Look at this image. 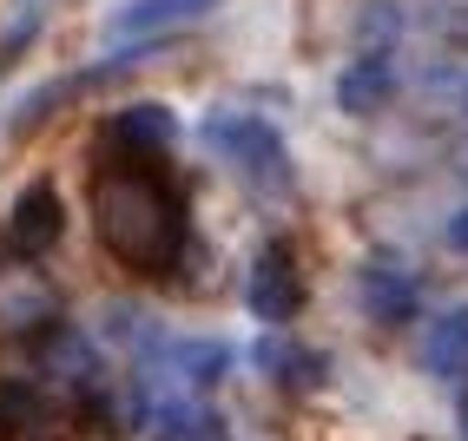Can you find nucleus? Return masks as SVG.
I'll return each instance as SVG.
<instances>
[{"mask_svg": "<svg viewBox=\"0 0 468 441\" xmlns=\"http://www.w3.org/2000/svg\"><path fill=\"white\" fill-rule=\"evenodd\" d=\"M92 231L133 277H172L192 244L185 198L159 159H119V152L92 165Z\"/></svg>", "mask_w": 468, "mask_h": 441, "instance_id": "f257e3e1", "label": "nucleus"}, {"mask_svg": "<svg viewBox=\"0 0 468 441\" xmlns=\"http://www.w3.org/2000/svg\"><path fill=\"white\" fill-rule=\"evenodd\" d=\"M205 145L225 159L238 178L251 184H284V145L258 112H211L205 119Z\"/></svg>", "mask_w": 468, "mask_h": 441, "instance_id": "f03ea898", "label": "nucleus"}, {"mask_svg": "<svg viewBox=\"0 0 468 441\" xmlns=\"http://www.w3.org/2000/svg\"><path fill=\"white\" fill-rule=\"evenodd\" d=\"M244 303H251V317H264V323H284V317L303 310V270L291 257V244H264L258 250L251 277H244Z\"/></svg>", "mask_w": 468, "mask_h": 441, "instance_id": "7ed1b4c3", "label": "nucleus"}, {"mask_svg": "<svg viewBox=\"0 0 468 441\" xmlns=\"http://www.w3.org/2000/svg\"><path fill=\"white\" fill-rule=\"evenodd\" d=\"M59 237H67V205H59L53 184H27V192L14 198V217H7V250L20 264H34L40 250H53Z\"/></svg>", "mask_w": 468, "mask_h": 441, "instance_id": "20e7f679", "label": "nucleus"}, {"mask_svg": "<svg viewBox=\"0 0 468 441\" xmlns=\"http://www.w3.org/2000/svg\"><path fill=\"white\" fill-rule=\"evenodd\" d=\"M106 139H112L119 159H159V152L178 139V119L165 106H126V112L106 125Z\"/></svg>", "mask_w": 468, "mask_h": 441, "instance_id": "39448f33", "label": "nucleus"}, {"mask_svg": "<svg viewBox=\"0 0 468 441\" xmlns=\"http://www.w3.org/2000/svg\"><path fill=\"white\" fill-rule=\"evenodd\" d=\"M218 0H133V7L112 14V40L139 47V34H165V26H185V20H198Z\"/></svg>", "mask_w": 468, "mask_h": 441, "instance_id": "423d86ee", "label": "nucleus"}, {"mask_svg": "<svg viewBox=\"0 0 468 441\" xmlns=\"http://www.w3.org/2000/svg\"><path fill=\"white\" fill-rule=\"evenodd\" d=\"M53 317H59V303L34 270L0 277V323L7 330H53Z\"/></svg>", "mask_w": 468, "mask_h": 441, "instance_id": "0eeeda50", "label": "nucleus"}, {"mask_svg": "<svg viewBox=\"0 0 468 441\" xmlns=\"http://www.w3.org/2000/svg\"><path fill=\"white\" fill-rule=\"evenodd\" d=\"M383 92H389V67H383V59H363V67L343 73V106H350V112L383 106Z\"/></svg>", "mask_w": 468, "mask_h": 441, "instance_id": "6e6552de", "label": "nucleus"}, {"mask_svg": "<svg viewBox=\"0 0 468 441\" xmlns=\"http://www.w3.org/2000/svg\"><path fill=\"white\" fill-rule=\"evenodd\" d=\"M47 375H59V383H86V375H100V356H92L80 336L59 330L53 336V356H47Z\"/></svg>", "mask_w": 468, "mask_h": 441, "instance_id": "1a4fd4ad", "label": "nucleus"}, {"mask_svg": "<svg viewBox=\"0 0 468 441\" xmlns=\"http://www.w3.org/2000/svg\"><path fill=\"white\" fill-rule=\"evenodd\" d=\"M47 7H53V0H14V7H7V26H0V59H14L27 40H34V26L47 20Z\"/></svg>", "mask_w": 468, "mask_h": 441, "instance_id": "9d476101", "label": "nucleus"}, {"mask_svg": "<svg viewBox=\"0 0 468 441\" xmlns=\"http://www.w3.org/2000/svg\"><path fill=\"white\" fill-rule=\"evenodd\" d=\"M40 422V395L27 389V383H0V428L7 435H27Z\"/></svg>", "mask_w": 468, "mask_h": 441, "instance_id": "9b49d317", "label": "nucleus"}, {"mask_svg": "<svg viewBox=\"0 0 468 441\" xmlns=\"http://www.w3.org/2000/svg\"><path fill=\"white\" fill-rule=\"evenodd\" d=\"M264 369L284 375V383H317V375H324V362L310 356V350H277V342L264 350Z\"/></svg>", "mask_w": 468, "mask_h": 441, "instance_id": "f8f14e48", "label": "nucleus"}, {"mask_svg": "<svg viewBox=\"0 0 468 441\" xmlns=\"http://www.w3.org/2000/svg\"><path fill=\"white\" fill-rule=\"evenodd\" d=\"M369 290H377V317H402V310H416V283H383V270H369Z\"/></svg>", "mask_w": 468, "mask_h": 441, "instance_id": "ddd939ff", "label": "nucleus"}, {"mask_svg": "<svg viewBox=\"0 0 468 441\" xmlns=\"http://www.w3.org/2000/svg\"><path fill=\"white\" fill-rule=\"evenodd\" d=\"M455 244H462V250H468V217H455Z\"/></svg>", "mask_w": 468, "mask_h": 441, "instance_id": "4468645a", "label": "nucleus"}]
</instances>
